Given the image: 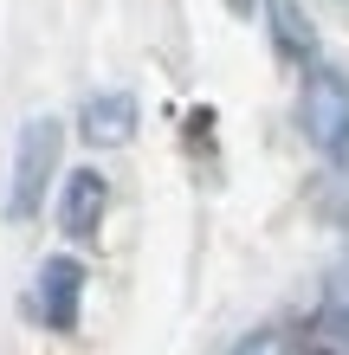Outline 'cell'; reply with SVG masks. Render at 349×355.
Wrapping results in <instances>:
<instances>
[{
  "label": "cell",
  "mask_w": 349,
  "mask_h": 355,
  "mask_svg": "<svg viewBox=\"0 0 349 355\" xmlns=\"http://www.w3.org/2000/svg\"><path fill=\"white\" fill-rule=\"evenodd\" d=\"M298 123H304V142L330 162V175L349 187V78L337 65H317L304 71V91H298Z\"/></svg>",
  "instance_id": "obj_1"
},
{
  "label": "cell",
  "mask_w": 349,
  "mask_h": 355,
  "mask_svg": "<svg viewBox=\"0 0 349 355\" xmlns=\"http://www.w3.org/2000/svg\"><path fill=\"white\" fill-rule=\"evenodd\" d=\"M58 149H65V130H58V116H33L26 130H19V155H13V194H7V214L26 220L39 200H46V181L58 168Z\"/></svg>",
  "instance_id": "obj_2"
},
{
  "label": "cell",
  "mask_w": 349,
  "mask_h": 355,
  "mask_svg": "<svg viewBox=\"0 0 349 355\" xmlns=\"http://www.w3.org/2000/svg\"><path fill=\"white\" fill-rule=\"evenodd\" d=\"M78 304H85V265L78 259H46L33 278V310L46 329H78Z\"/></svg>",
  "instance_id": "obj_3"
},
{
  "label": "cell",
  "mask_w": 349,
  "mask_h": 355,
  "mask_svg": "<svg viewBox=\"0 0 349 355\" xmlns=\"http://www.w3.org/2000/svg\"><path fill=\"white\" fill-rule=\"evenodd\" d=\"M104 207H110V187L97 168H78L65 175V200H58V226H65L71 239H97V226H104Z\"/></svg>",
  "instance_id": "obj_4"
},
{
  "label": "cell",
  "mask_w": 349,
  "mask_h": 355,
  "mask_svg": "<svg viewBox=\"0 0 349 355\" xmlns=\"http://www.w3.org/2000/svg\"><path fill=\"white\" fill-rule=\"evenodd\" d=\"M78 130H85L91 149H117V142H130L136 136V97H123V91L91 97L85 116H78Z\"/></svg>",
  "instance_id": "obj_5"
},
{
  "label": "cell",
  "mask_w": 349,
  "mask_h": 355,
  "mask_svg": "<svg viewBox=\"0 0 349 355\" xmlns=\"http://www.w3.org/2000/svg\"><path fill=\"white\" fill-rule=\"evenodd\" d=\"M265 19H272V39L291 65H317V33H311L298 0H265Z\"/></svg>",
  "instance_id": "obj_6"
},
{
  "label": "cell",
  "mask_w": 349,
  "mask_h": 355,
  "mask_svg": "<svg viewBox=\"0 0 349 355\" xmlns=\"http://www.w3.org/2000/svg\"><path fill=\"white\" fill-rule=\"evenodd\" d=\"M233 355H304V343L291 336V329H253Z\"/></svg>",
  "instance_id": "obj_7"
},
{
  "label": "cell",
  "mask_w": 349,
  "mask_h": 355,
  "mask_svg": "<svg viewBox=\"0 0 349 355\" xmlns=\"http://www.w3.org/2000/svg\"><path fill=\"white\" fill-rule=\"evenodd\" d=\"M323 336L337 343V355H349V310H343V304L330 310V317H323Z\"/></svg>",
  "instance_id": "obj_8"
},
{
  "label": "cell",
  "mask_w": 349,
  "mask_h": 355,
  "mask_svg": "<svg viewBox=\"0 0 349 355\" xmlns=\"http://www.w3.org/2000/svg\"><path fill=\"white\" fill-rule=\"evenodd\" d=\"M227 7H233V13H239V19H246V13H253V0H227Z\"/></svg>",
  "instance_id": "obj_9"
}]
</instances>
